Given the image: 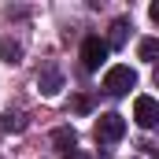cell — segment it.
Segmentation results:
<instances>
[{
	"mask_svg": "<svg viewBox=\"0 0 159 159\" xmlns=\"http://www.w3.org/2000/svg\"><path fill=\"white\" fill-rule=\"evenodd\" d=\"M133 85H137V70H129V67H107V74H104V89H107L111 96H126Z\"/></svg>",
	"mask_w": 159,
	"mask_h": 159,
	"instance_id": "cell-1",
	"label": "cell"
},
{
	"mask_svg": "<svg viewBox=\"0 0 159 159\" xmlns=\"http://www.w3.org/2000/svg\"><path fill=\"white\" fill-rule=\"evenodd\" d=\"M122 133H126V119H122V115L107 111V115H100V119H96V141L115 144V141H122Z\"/></svg>",
	"mask_w": 159,
	"mask_h": 159,
	"instance_id": "cell-2",
	"label": "cell"
},
{
	"mask_svg": "<svg viewBox=\"0 0 159 159\" xmlns=\"http://www.w3.org/2000/svg\"><path fill=\"white\" fill-rule=\"evenodd\" d=\"M104 59H107V44L100 37H85L81 41V67L85 70H100Z\"/></svg>",
	"mask_w": 159,
	"mask_h": 159,
	"instance_id": "cell-3",
	"label": "cell"
},
{
	"mask_svg": "<svg viewBox=\"0 0 159 159\" xmlns=\"http://www.w3.org/2000/svg\"><path fill=\"white\" fill-rule=\"evenodd\" d=\"M133 119H137V126L152 129L156 119H159V104L152 100V96H137V100H133Z\"/></svg>",
	"mask_w": 159,
	"mask_h": 159,
	"instance_id": "cell-4",
	"label": "cell"
},
{
	"mask_svg": "<svg viewBox=\"0 0 159 159\" xmlns=\"http://www.w3.org/2000/svg\"><path fill=\"white\" fill-rule=\"evenodd\" d=\"M59 85H63V78H59V70H44V74H37V89L44 93V96H56L59 93Z\"/></svg>",
	"mask_w": 159,
	"mask_h": 159,
	"instance_id": "cell-5",
	"label": "cell"
},
{
	"mask_svg": "<svg viewBox=\"0 0 159 159\" xmlns=\"http://www.w3.org/2000/svg\"><path fill=\"white\" fill-rule=\"evenodd\" d=\"M126 34H129V19H115V22H111V37L104 41L107 52H111V48H122V44H126Z\"/></svg>",
	"mask_w": 159,
	"mask_h": 159,
	"instance_id": "cell-6",
	"label": "cell"
},
{
	"mask_svg": "<svg viewBox=\"0 0 159 159\" xmlns=\"http://www.w3.org/2000/svg\"><path fill=\"white\" fill-rule=\"evenodd\" d=\"M52 141H56V148H59V152H67V156H70V152H74V144H78V137H74V129H70V126H59V129L52 133Z\"/></svg>",
	"mask_w": 159,
	"mask_h": 159,
	"instance_id": "cell-7",
	"label": "cell"
},
{
	"mask_svg": "<svg viewBox=\"0 0 159 159\" xmlns=\"http://www.w3.org/2000/svg\"><path fill=\"white\" fill-rule=\"evenodd\" d=\"M0 59H4V63H11V67H15V63H19V59H22V48H19V44H15V41H0Z\"/></svg>",
	"mask_w": 159,
	"mask_h": 159,
	"instance_id": "cell-8",
	"label": "cell"
},
{
	"mask_svg": "<svg viewBox=\"0 0 159 159\" xmlns=\"http://www.w3.org/2000/svg\"><path fill=\"white\" fill-rule=\"evenodd\" d=\"M156 56H159V41L156 37H144L141 41V59H144V63H156Z\"/></svg>",
	"mask_w": 159,
	"mask_h": 159,
	"instance_id": "cell-9",
	"label": "cell"
},
{
	"mask_svg": "<svg viewBox=\"0 0 159 159\" xmlns=\"http://www.w3.org/2000/svg\"><path fill=\"white\" fill-rule=\"evenodd\" d=\"M67 159H89V156H81V152H70V156H67Z\"/></svg>",
	"mask_w": 159,
	"mask_h": 159,
	"instance_id": "cell-10",
	"label": "cell"
}]
</instances>
